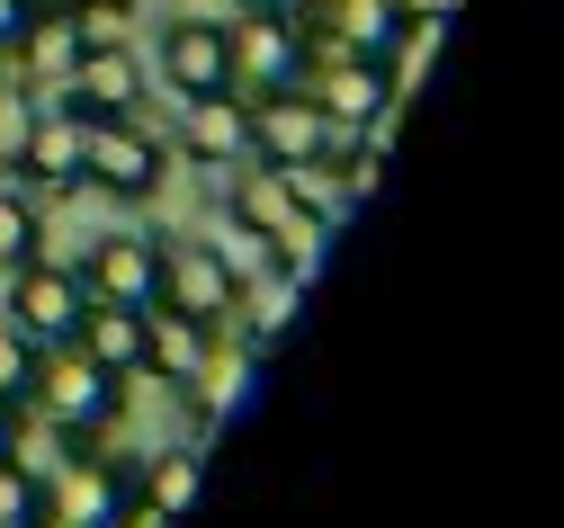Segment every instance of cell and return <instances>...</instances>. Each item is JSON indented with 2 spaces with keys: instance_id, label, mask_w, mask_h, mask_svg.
<instances>
[{
  "instance_id": "cell-1",
  "label": "cell",
  "mask_w": 564,
  "mask_h": 528,
  "mask_svg": "<svg viewBox=\"0 0 564 528\" xmlns=\"http://www.w3.org/2000/svg\"><path fill=\"white\" fill-rule=\"evenodd\" d=\"M225 206H234L242 234H260V243H269V260H278V269H305V260L323 251V234H332L323 215H305V206H296L288 171H269V162H234Z\"/></svg>"
},
{
  "instance_id": "cell-2",
  "label": "cell",
  "mask_w": 564,
  "mask_h": 528,
  "mask_svg": "<svg viewBox=\"0 0 564 528\" xmlns=\"http://www.w3.org/2000/svg\"><path fill=\"white\" fill-rule=\"evenodd\" d=\"M28 412H45L63 439H99V430H117V412H126V376H108L99 358H82L73 341H63V349H45V367H36Z\"/></svg>"
},
{
  "instance_id": "cell-3",
  "label": "cell",
  "mask_w": 564,
  "mask_h": 528,
  "mask_svg": "<svg viewBox=\"0 0 564 528\" xmlns=\"http://www.w3.org/2000/svg\"><path fill=\"white\" fill-rule=\"evenodd\" d=\"M394 82H403V72L377 63V54H314V63H305V99L323 108L332 134H368V126H386Z\"/></svg>"
},
{
  "instance_id": "cell-4",
  "label": "cell",
  "mask_w": 564,
  "mask_h": 528,
  "mask_svg": "<svg viewBox=\"0 0 564 528\" xmlns=\"http://www.w3.org/2000/svg\"><path fill=\"white\" fill-rule=\"evenodd\" d=\"M82 180L108 188V197H126V206H144V197L171 180V143L144 134L134 117H99V126L82 134Z\"/></svg>"
},
{
  "instance_id": "cell-5",
  "label": "cell",
  "mask_w": 564,
  "mask_h": 528,
  "mask_svg": "<svg viewBox=\"0 0 564 528\" xmlns=\"http://www.w3.org/2000/svg\"><path fill=\"white\" fill-rule=\"evenodd\" d=\"M134 510V475L117 466V457H63L54 475H45V528H126Z\"/></svg>"
},
{
  "instance_id": "cell-6",
  "label": "cell",
  "mask_w": 564,
  "mask_h": 528,
  "mask_svg": "<svg viewBox=\"0 0 564 528\" xmlns=\"http://www.w3.org/2000/svg\"><path fill=\"white\" fill-rule=\"evenodd\" d=\"M82 305H90L82 269H54V260L10 269V332H28L36 349H63V341H73V332H82Z\"/></svg>"
},
{
  "instance_id": "cell-7",
  "label": "cell",
  "mask_w": 564,
  "mask_h": 528,
  "mask_svg": "<svg viewBox=\"0 0 564 528\" xmlns=\"http://www.w3.org/2000/svg\"><path fill=\"white\" fill-rule=\"evenodd\" d=\"M305 28L296 19H242L234 28V90L242 99H278V90H305Z\"/></svg>"
},
{
  "instance_id": "cell-8",
  "label": "cell",
  "mask_w": 564,
  "mask_h": 528,
  "mask_svg": "<svg viewBox=\"0 0 564 528\" xmlns=\"http://www.w3.org/2000/svg\"><path fill=\"white\" fill-rule=\"evenodd\" d=\"M134 99H144V63H134L117 36H90L54 108H73L82 126H99V117H134Z\"/></svg>"
},
{
  "instance_id": "cell-9",
  "label": "cell",
  "mask_w": 564,
  "mask_h": 528,
  "mask_svg": "<svg viewBox=\"0 0 564 528\" xmlns=\"http://www.w3.org/2000/svg\"><path fill=\"white\" fill-rule=\"evenodd\" d=\"M332 143H340V134L323 126V108H314L305 90L251 99V162H269V171H296V162H323Z\"/></svg>"
},
{
  "instance_id": "cell-10",
  "label": "cell",
  "mask_w": 564,
  "mask_h": 528,
  "mask_svg": "<svg viewBox=\"0 0 564 528\" xmlns=\"http://www.w3.org/2000/svg\"><path fill=\"white\" fill-rule=\"evenodd\" d=\"M234 269L216 260V251H206V243H162V305L171 314H188V323H206V332H225V314H234Z\"/></svg>"
},
{
  "instance_id": "cell-11",
  "label": "cell",
  "mask_w": 564,
  "mask_h": 528,
  "mask_svg": "<svg viewBox=\"0 0 564 528\" xmlns=\"http://www.w3.org/2000/svg\"><path fill=\"white\" fill-rule=\"evenodd\" d=\"M82 287L99 295V305L153 314V305H162V243H144V234H108V243L82 260Z\"/></svg>"
},
{
  "instance_id": "cell-12",
  "label": "cell",
  "mask_w": 564,
  "mask_h": 528,
  "mask_svg": "<svg viewBox=\"0 0 564 528\" xmlns=\"http://www.w3.org/2000/svg\"><path fill=\"white\" fill-rule=\"evenodd\" d=\"M403 45H412V19L394 0H340L323 28H305V54H377L403 72Z\"/></svg>"
},
{
  "instance_id": "cell-13",
  "label": "cell",
  "mask_w": 564,
  "mask_h": 528,
  "mask_svg": "<svg viewBox=\"0 0 564 528\" xmlns=\"http://www.w3.org/2000/svg\"><path fill=\"white\" fill-rule=\"evenodd\" d=\"M162 72L180 99H206V90H234V28L225 19H180L162 36Z\"/></svg>"
},
{
  "instance_id": "cell-14",
  "label": "cell",
  "mask_w": 564,
  "mask_h": 528,
  "mask_svg": "<svg viewBox=\"0 0 564 528\" xmlns=\"http://www.w3.org/2000/svg\"><path fill=\"white\" fill-rule=\"evenodd\" d=\"M180 153L206 162V171L251 162V99H242V90H206V99H188V117H180Z\"/></svg>"
},
{
  "instance_id": "cell-15",
  "label": "cell",
  "mask_w": 564,
  "mask_h": 528,
  "mask_svg": "<svg viewBox=\"0 0 564 528\" xmlns=\"http://www.w3.org/2000/svg\"><path fill=\"white\" fill-rule=\"evenodd\" d=\"M82 45H90V19L82 10H54V0H36L28 10V28H19V45H10V63L28 72V82H73V63H82Z\"/></svg>"
},
{
  "instance_id": "cell-16",
  "label": "cell",
  "mask_w": 564,
  "mask_h": 528,
  "mask_svg": "<svg viewBox=\"0 0 564 528\" xmlns=\"http://www.w3.org/2000/svg\"><path fill=\"white\" fill-rule=\"evenodd\" d=\"M82 134H90V126H82L73 108H45V117L28 126V143H19L10 171H19L28 188H82Z\"/></svg>"
},
{
  "instance_id": "cell-17",
  "label": "cell",
  "mask_w": 564,
  "mask_h": 528,
  "mask_svg": "<svg viewBox=\"0 0 564 528\" xmlns=\"http://www.w3.org/2000/svg\"><path fill=\"white\" fill-rule=\"evenodd\" d=\"M206 358H216V332H206V323H188L171 305L144 314V376H153V386H197Z\"/></svg>"
},
{
  "instance_id": "cell-18",
  "label": "cell",
  "mask_w": 564,
  "mask_h": 528,
  "mask_svg": "<svg viewBox=\"0 0 564 528\" xmlns=\"http://www.w3.org/2000/svg\"><path fill=\"white\" fill-rule=\"evenodd\" d=\"M73 349H82V358H99L108 376H144V314H134V305H99V295H90Z\"/></svg>"
},
{
  "instance_id": "cell-19",
  "label": "cell",
  "mask_w": 564,
  "mask_h": 528,
  "mask_svg": "<svg viewBox=\"0 0 564 528\" xmlns=\"http://www.w3.org/2000/svg\"><path fill=\"white\" fill-rule=\"evenodd\" d=\"M234 305L251 314V349H269L278 332H288V323L305 314V269H260V278L234 295Z\"/></svg>"
},
{
  "instance_id": "cell-20",
  "label": "cell",
  "mask_w": 564,
  "mask_h": 528,
  "mask_svg": "<svg viewBox=\"0 0 564 528\" xmlns=\"http://www.w3.org/2000/svg\"><path fill=\"white\" fill-rule=\"evenodd\" d=\"M197 484H206V457H197V448H171V457H153V475L134 484V502H144V519L171 528V519L197 502Z\"/></svg>"
},
{
  "instance_id": "cell-21",
  "label": "cell",
  "mask_w": 564,
  "mask_h": 528,
  "mask_svg": "<svg viewBox=\"0 0 564 528\" xmlns=\"http://www.w3.org/2000/svg\"><path fill=\"white\" fill-rule=\"evenodd\" d=\"M45 251V215L28 188H0V269H28Z\"/></svg>"
},
{
  "instance_id": "cell-22",
  "label": "cell",
  "mask_w": 564,
  "mask_h": 528,
  "mask_svg": "<svg viewBox=\"0 0 564 528\" xmlns=\"http://www.w3.org/2000/svg\"><path fill=\"white\" fill-rule=\"evenodd\" d=\"M36 367H45V349H36L28 332H10V323H0V403H10V412L36 395Z\"/></svg>"
},
{
  "instance_id": "cell-23",
  "label": "cell",
  "mask_w": 564,
  "mask_h": 528,
  "mask_svg": "<svg viewBox=\"0 0 564 528\" xmlns=\"http://www.w3.org/2000/svg\"><path fill=\"white\" fill-rule=\"evenodd\" d=\"M0 528H45V484L0 457Z\"/></svg>"
},
{
  "instance_id": "cell-24",
  "label": "cell",
  "mask_w": 564,
  "mask_h": 528,
  "mask_svg": "<svg viewBox=\"0 0 564 528\" xmlns=\"http://www.w3.org/2000/svg\"><path fill=\"white\" fill-rule=\"evenodd\" d=\"M54 10H82V19H90V36H108V19L126 10V0H54Z\"/></svg>"
},
{
  "instance_id": "cell-25",
  "label": "cell",
  "mask_w": 564,
  "mask_h": 528,
  "mask_svg": "<svg viewBox=\"0 0 564 528\" xmlns=\"http://www.w3.org/2000/svg\"><path fill=\"white\" fill-rule=\"evenodd\" d=\"M28 10H36V0H0V54L19 45V28H28Z\"/></svg>"
},
{
  "instance_id": "cell-26",
  "label": "cell",
  "mask_w": 564,
  "mask_h": 528,
  "mask_svg": "<svg viewBox=\"0 0 564 528\" xmlns=\"http://www.w3.org/2000/svg\"><path fill=\"white\" fill-rule=\"evenodd\" d=\"M394 10H403V19H412V28H440V19H448V10H457V0H394Z\"/></svg>"
},
{
  "instance_id": "cell-27",
  "label": "cell",
  "mask_w": 564,
  "mask_h": 528,
  "mask_svg": "<svg viewBox=\"0 0 564 528\" xmlns=\"http://www.w3.org/2000/svg\"><path fill=\"white\" fill-rule=\"evenodd\" d=\"M305 0H242V19H296Z\"/></svg>"
},
{
  "instance_id": "cell-28",
  "label": "cell",
  "mask_w": 564,
  "mask_h": 528,
  "mask_svg": "<svg viewBox=\"0 0 564 528\" xmlns=\"http://www.w3.org/2000/svg\"><path fill=\"white\" fill-rule=\"evenodd\" d=\"M10 421H19V412H10V403H0V457H10Z\"/></svg>"
}]
</instances>
